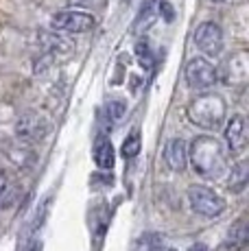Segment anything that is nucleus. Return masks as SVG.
<instances>
[{
	"label": "nucleus",
	"mask_w": 249,
	"mask_h": 251,
	"mask_svg": "<svg viewBox=\"0 0 249 251\" xmlns=\"http://www.w3.org/2000/svg\"><path fill=\"white\" fill-rule=\"evenodd\" d=\"M188 160L193 164L195 173L203 179H221L227 173V160H225L223 147L212 136H199L193 140L188 151Z\"/></svg>",
	"instance_id": "1"
},
{
	"label": "nucleus",
	"mask_w": 249,
	"mask_h": 251,
	"mask_svg": "<svg viewBox=\"0 0 249 251\" xmlns=\"http://www.w3.org/2000/svg\"><path fill=\"white\" fill-rule=\"evenodd\" d=\"M225 100L217 94H201L188 105V116L197 127L217 131L225 123Z\"/></svg>",
	"instance_id": "2"
},
{
	"label": "nucleus",
	"mask_w": 249,
	"mask_h": 251,
	"mask_svg": "<svg viewBox=\"0 0 249 251\" xmlns=\"http://www.w3.org/2000/svg\"><path fill=\"white\" fill-rule=\"evenodd\" d=\"M188 203L193 212L205 216V219H214V216L223 214L225 210V199L212 188L205 186H190L188 188Z\"/></svg>",
	"instance_id": "3"
},
{
	"label": "nucleus",
	"mask_w": 249,
	"mask_h": 251,
	"mask_svg": "<svg viewBox=\"0 0 249 251\" xmlns=\"http://www.w3.org/2000/svg\"><path fill=\"white\" fill-rule=\"evenodd\" d=\"M219 72L205 57H195L186 66V81L193 90H208L217 83Z\"/></svg>",
	"instance_id": "4"
},
{
	"label": "nucleus",
	"mask_w": 249,
	"mask_h": 251,
	"mask_svg": "<svg viewBox=\"0 0 249 251\" xmlns=\"http://www.w3.org/2000/svg\"><path fill=\"white\" fill-rule=\"evenodd\" d=\"M195 46L205 57H219L223 50V31L217 22H201L195 31Z\"/></svg>",
	"instance_id": "5"
},
{
	"label": "nucleus",
	"mask_w": 249,
	"mask_h": 251,
	"mask_svg": "<svg viewBox=\"0 0 249 251\" xmlns=\"http://www.w3.org/2000/svg\"><path fill=\"white\" fill-rule=\"evenodd\" d=\"M94 16L83 11H59L50 18V26L64 33H88L94 28Z\"/></svg>",
	"instance_id": "6"
},
{
	"label": "nucleus",
	"mask_w": 249,
	"mask_h": 251,
	"mask_svg": "<svg viewBox=\"0 0 249 251\" xmlns=\"http://www.w3.org/2000/svg\"><path fill=\"white\" fill-rule=\"evenodd\" d=\"M225 142H227L229 151L234 153V155H241V153H245L247 149V123L245 118H243L241 114L232 116V118L227 120V125H225Z\"/></svg>",
	"instance_id": "7"
},
{
	"label": "nucleus",
	"mask_w": 249,
	"mask_h": 251,
	"mask_svg": "<svg viewBox=\"0 0 249 251\" xmlns=\"http://www.w3.org/2000/svg\"><path fill=\"white\" fill-rule=\"evenodd\" d=\"M164 162L169 164L171 171H177V173H181L186 168V164H188V147H186V142L181 138H173L166 142Z\"/></svg>",
	"instance_id": "8"
},
{
	"label": "nucleus",
	"mask_w": 249,
	"mask_h": 251,
	"mask_svg": "<svg viewBox=\"0 0 249 251\" xmlns=\"http://www.w3.org/2000/svg\"><path fill=\"white\" fill-rule=\"evenodd\" d=\"M94 164L100 168V171H112L114 168V147H112V140H109L105 133H99L97 140H94Z\"/></svg>",
	"instance_id": "9"
},
{
	"label": "nucleus",
	"mask_w": 249,
	"mask_h": 251,
	"mask_svg": "<svg viewBox=\"0 0 249 251\" xmlns=\"http://www.w3.org/2000/svg\"><path fill=\"white\" fill-rule=\"evenodd\" d=\"M18 136H20L22 140H37V138H42L46 133V125H44V120L40 118V116H35V114H26V116H22L20 120H18Z\"/></svg>",
	"instance_id": "10"
},
{
	"label": "nucleus",
	"mask_w": 249,
	"mask_h": 251,
	"mask_svg": "<svg viewBox=\"0 0 249 251\" xmlns=\"http://www.w3.org/2000/svg\"><path fill=\"white\" fill-rule=\"evenodd\" d=\"M155 18H157V0H145L140 4V11H138L136 20H133V33H142L147 28H151Z\"/></svg>",
	"instance_id": "11"
},
{
	"label": "nucleus",
	"mask_w": 249,
	"mask_h": 251,
	"mask_svg": "<svg viewBox=\"0 0 249 251\" xmlns=\"http://www.w3.org/2000/svg\"><path fill=\"white\" fill-rule=\"evenodd\" d=\"M247 183H249V168H247V162L241 160L232 168V175H229V190H232L234 195H238V192H243L247 188Z\"/></svg>",
	"instance_id": "12"
},
{
	"label": "nucleus",
	"mask_w": 249,
	"mask_h": 251,
	"mask_svg": "<svg viewBox=\"0 0 249 251\" xmlns=\"http://www.w3.org/2000/svg\"><path fill=\"white\" fill-rule=\"evenodd\" d=\"M49 210H50V197H46V199L42 201L40 205H37L35 214H33L31 223H28V229H26L28 236H35L37 231L42 229V225H44V219H46V214H49Z\"/></svg>",
	"instance_id": "13"
},
{
	"label": "nucleus",
	"mask_w": 249,
	"mask_h": 251,
	"mask_svg": "<svg viewBox=\"0 0 249 251\" xmlns=\"http://www.w3.org/2000/svg\"><path fill=\"white\" fill-rule=\"evenodd\" d=\"M140 144H142L140 133H138V129H133V131L129 133L127 138H124V142H123V147H121V153H123L124 160H133V157L140 153Z\"/></svg>",
	"instance_id": "14"
},
{
	"label": "nucleus",
	"mask_w": 249,
	"mask_h": 251,
	"mask_svg": "<svg viewBox=\"0 0 249 251\" xmlns=\"http://www.w3.org/2000/svg\"><path fill=\"white\" fill-rule=\"evenodd\" d=\"M136 55H138V61L145 70H151L153 66V52H151V46L147 42H138L136 44Z\"/></svg>",
	"instance_id": "15"
},
{
	"label": "nucleus",
	"mask_w": 249,
	"mask_h": 251,
	"mask_svg": "<svg viewBox=\"0 0 249 251\" xmlns=\"http://www.w3.org/2000/svg\"><path fill=\"white\" fill-rule=\"evenodd\" d=\"M124 112H127V105L123 103V100H109L107 103V118H112L114 123H118V120L124 116Z\"/></svg>",
	"instance_id": "16"
},
{
	"label": "nucleus",
	"mask_w": 249,
	"mask_h": 251,
	"mask_svg": "<svg viewBox=\"0 0 249 251\" xmlns=\"http://www.w3.org/2000/svg\"><path fill=\"white\" fill-rule=\"evenodd\" d=\"M245 240H247V227H245V223L241 221L236 227L229 231V243H234L236 247H243V245H245Z\"/></svg>",
	"instance_id": "17"
},
{
	"label": "nucleus",
	"mask_w": 249,
	"mask_h": 251,
	"mask_svg": "<svg viewBox=\"0 0 249 251\" xmlns=\"http://www.w3.org/2000/svg\"><path fill=\"white\" fill-rule=\"evenodd\" d=\"M157 13L162 16L164 22H173L175 20V9L169 0H157Z\"/></svg>",
	"instance_id": "18"
},
{
	"label": "nucleus",
	"mask_w": 249,
	"mask_h": 251,
	"mask_svg": "<svg viewBox=\"0 0 249 251\" xmlns=\"http://www.w3.org/2000/svg\"><path fill=\"white\" fill-rule=\"evenodd\" d=\"M188 251H208V247H205L203 243H195V245H193V247H190Z\"/></svg>",
	"instance_id": "19"
},
{
	"label": "nucleus",
	"mask_w": 249,
	"mask_h": 251,
	"mask_svg": "<svg viewBox=\"0 0 249 251\" xmlns=\"http://www.w3.org/2000/svg\"><path fill=\"white\" fill-rule=\"evenodd\" d=\"M153 251H177V249H173V247H155Z\"/></svg>",
	"instance_id": "20"
},
{
	"label": "nucleus",
	"mask_w": 249,
	"mask_h": 251,
	"mask_svg": "<svg viewBox=\"0 0 249 251\" xmlns=\"http://www.w3.org/2000/svg\"><path fill=\"white\" fill-rule=\"evenodd\" d=\"M40 249H42V245H40V243H35L31 249H28V251H40Z\"/></svg>",
	"instance_id": "21"
},
{
	"label": "nucleus",
	"mask_w": 249,
	"mask_h": 251,
	"mask_svg": "<svg viewBox=\"0 0 249 251\" xmlns=\"http://www.w3.org/2000/svg\"><path fill=\"white\" fill-rule=\"evenodd\" d=\"M210 2H223V0H210Z\"/></svg>",
	"instance_id": "22"
},
{
	"label": "nucleus",
	"mask_w": 249,
	"mask_h": 251,
	"mask_svg": "<svg viewBox=\"0 0 249 251\" xmlns=\"http://www.w3.org/2000/svg\"><path fill=\"white\" fill-rule=\"evenodd\" d=\"M124 2H129V0H124Z\"/></svg>",
	"instance_id": "23"
}]
</instances>
